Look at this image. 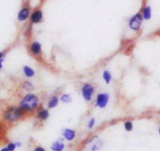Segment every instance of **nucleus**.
<instances>
[{
	"mask_svg": "<svg viewBox=\"0 0 160 151\" xmlns=\"http://www.w3.org/2000/svg\"><path fill=\"white\" fill-rule=\"evenodd\" d=\"M3 62L4 61H0V71L2 70V68H3Z\"/></svg>",
	"mask_w": 160,
	"mask_h": 151,
	"instance_id": "393cba45",
	"label": "nucleus"
},
{
	"mask_svg": "<svg viewBox=\"0 0 160 151\" xmlns=\"http://www.w3.org/2000/svg\"><path fill=\"white\" fill-rule=\"evenodd\" d=\"M64 149L65 144L64 143V138L55 140L50 146V149L52 151H64Z\"/></svg>",
	"mask_w": 160,
	"mask_h": 151,
	"instance_id": "f8f14e48",
	"label": "nucleus"
},
{
	"mask_svg": "<svg viewBox=\"0 0 160 151\" xmlns=\"http://www.w3.org/2000/svg\"><path fill=\"white\" fill-rule=\"evenodd\" d=\"M15 143H16V146H17V147H18V148L21 147V146H22V143H21V142H20V141L15 142Z\"/></svg>",
	"mask_w": 160,
	"mask_h": 151,
	"instance_id": "b1692460",
	"label": "nucleus"
},
{
	"mask_svg": "<svg viewBox=\"0 0 160 151\" xmlns=\"http://www.w3.org/2000/svg\"><path fill=\"white\" fill-rule=\"evenodd\" d=\"M60 102V97L57 95H53L49 98L47 102V108L49 109H53L56 108L59 105Z\"/></svg>",
	"mask_w": 160,
	"mask_h": 151,
	"instance_id": "ddd939ff",
	"label": "nucleus"
},
{
	"mask_svg": "<svg viewBox=\"0 0 160 151\" xmlns=\"http://www.w3.org/2000/svg\"><path fill=\"white\" fill-rule=\"evenodd\" d=\"M7 147L8 148V149L10 151H15V149L18 148V147H17L15 142H14V143H13V142H10V143H7Z\"/></svg>",
	"mask_w": 160,
	"mask_h": 151,
	"instance_id": "412c9836",
	"label": "nucleus"
},
{
	"mask_svg": "<svg viewBox=\"0 0 160 151\" xmlns=\"http://www.w3.org/2000/svg\"><path fill=\"white\" fill-rule=\"evenodd\" d=\"M144 21H150L152 17V9L150 5H144L141 11Z\"/></svg>",
	"mask_w": 160,
	"mask_h": 151,
	"instance_id": "4468645a",
	"label": "nucleus"
},
{
	"mask_svg": "<svg viewBox=\"0 0 160 151\" xmlns=\"http://www.w3.org/2000/svg\"><path fill=\"white\" fill-rule=\"evenodd\" d=\"M22 72L24 76L26 78H28V79H32V78H33L35 76V69L31 67V66L27 65L23 66Z\"/></svg>",
	"mask_w": 160,
	"mask_h": 151,
	"instance_id": "dca6fc26",
	"label": "nucleus"
},
{
	"mask_svg": "<svg viewBox=\"0 0 160 151\" xmlns=\"http://www.w3.org/2000/svg\"><path fill=\"white\" fill-rule=\"evenodd\" d=\"M62 136L64 139L67 140L68 142H72L76 137V132L75 130L68 128H65L62 130Z\"/></svg>",
	"mask_w": 160,
	"mask_h": 151,
	"instance_id": "9b49d317",
	"label": "nucleus"
},
{
	"mask_svg": "<svg viewBox=\"0 0 160 151\" xmlns=\"http://www.w3.org/2000/svg\"><path fill=\"white\" fill-rule=\"evenodd\" d=\"M43 11L42 9L35 8L32 11L29 18L31 24H38L43 21Z\"/></svg>",
	"mask_w": 160,
	"mask_h": 151,
	"instance_id": "6e6552de",
	"label": "nucleus"
},
{
	"mask_svg": "<svg viewBox=\"0 0 160 151\" xmlns=\"http://www.w3.org/2000/svg\"><path fill=\"white\" fill-rule=\"evenodd\" d=\"M60 101L63 103V104H70L72 102V95L70 94L64 93L61 95L60 97Z\"/></svg>",
	"mask_w": 160,
	"mask_h": 151,
	"instance_id": "a211bd4d",
	"label": "nucleus"
},
{
	"mask_svg": "<svg viewBox=\"0 0 160 151\" xmlns=\"http://www.w3.org/2000/svg\"><path fill=\"white\" fill-rule=\"evenodd\" d=\"M0 151H10L8 149V148L7 147V146H5V147H2V149H0Z\"/></svg>",
	"mask_w": 160,
	"mask_h": 151,
	"instance_id": "a878e982",
	"label": "nucleus"
},
{
	"mask_svg": "<svg viewBox=\"0 0 160 151\" xmlns=\"http://www.w3.org/2000/svg\"><path fill=\"white\" fill-rule=\"evenodd\" d=\"M80 91H81V95H82V98L87 102H90L93 99V97L94 95L95 91H96V88H95L93 84L87 82L82 84Z\"/></svg>",
	"mask_w": 160,
	"mask_h": 151,
	"instance_id": "20e7f679",
	"label": "nucleus"
},
{
	"mask_svg": "<svg viewBox=\"0 0 160 151\" xmlns=\"http://www.w3.org/2000/svg\"><path fill=\"white\" fill-rule=\"evenodd\" d=\"M158 134H159V135H160V127L158 128Z\"/></svg>",
	"mask_w": 160,
	"mask_h": 151,
	"instance_id": "bb28decb",
	"label": "nucleus"
},
{
	"mask_svg": "<svg viewBox=\"0 0 160 151\" xmlns=\"http://www.w3.org/2000/svg\"><path fill=\"white\" fill-rule=\"evenodd\" d=\"M103 141L98 136H93L87 142V149L90 151H99L102 148Z\"/></svg>",
	"mask_w": 160,
	"mask_h": 151,
	"instance_id": "423d86ee",
	"label": "nucleus"
},
{
	"mask_svg": "<svg viewBox=\"0 0 160 151\" xmlns=\"http://www.w3.org/2000/svg\"><path fill=\"white\" fill-rule=\"evenodd\" d=\"M95 124H96V118L95 117H91L90 120H89L88 123H87V128L89 130H91L94 128Z\"/></svg>",
	"mask_w": 160,
	"mask_h": 151,
	"instance_id": "aec40b11",
	"label": "nucleus"
},
{
	"mask_svg": "<svg viewBox=\"0 0 160 151\" xmlns=\"http://www.w3.org/2000/svg\"><path fill=\"white\" fill-rule=\"evenodd\" d=\"M26 112L20 106H9L2 112V120L8 124H14L25 116Z\"/></svg>",
	"mask_w": 160,
	"mask_h": 151,
	"instance_id": "f257e3e1",
	"label": "nucleus"
},
{
	"mask_svg": "<svg viewBox=\"0 0 160 151\" xmlns=\"http://www.w3.org/2000/svg\"><path fill=\"white\" fill-rule=\"evenodd\" d=\"M110 101V95L108 92H101L96 95L94 106L98 109H104L108 105Z\"/></svg>",
	"mask_w": 160,
	"mask_h": 151,
	"instance_id": "39448f33",
	"label": "nucleus"
},
{
	"mask_svg": "<svg viewBox=\"0 0 160 151\" xmlns=\"http://www.w3.org/2000/svg\"><path fill=\"white\" fill-rule=\"evenodd\" d=\"M36 112V118L40 121H46L50 117V109L44 107H38Z\"/></svg>",
	"mask_w": 160,
	"mask_h": 151,
	"instance_id": "9d476101",
	"label": "nucleus"
},
{
	"mask_svg": "<svg viewBox=\"0 0 160 151\" xmlns=\"http://www.w3.org/2000/svg\"><path fill=\"white\" fill-rule=\"evenodd\" d=\"M33 151H47V149L41 146H37L34 148Z\"/></svg>",
	"mask_w": 160,
	"mask_h": 151,
	"instance_id": "4be33fe9",
	"label": "nucleus"
},
{
	"mask_svg": "<svg viewBox=\"0 0 160 151\" xmlns=\"http://www.w3.org/2000/svg\"><path fill=\"white\" fill-rule=\"evenodd\" d=\"M6 54L4 51H0V61H5Z\"/></svg>",
	"mask_w": 160,
	"mask_h": 151,
	"instance_id": "5701e85b",
	"label": "nucleus"
},
{
	"mask_svg": "<svg viewBox=\"0 0 160 151\" xmlns=\"http://www.w3.org/2000/svg\"><path fill=\"white\" fill-rule=\"evenodd\" d=\"M29 51L34 56L39 57L42 52V46L41 43L37 40L32 41L29 44Z\"/></svg>",
	"mask_w": 160,
	"mask_h": 151,
	"instance_id": "1a4fd4ad",
	"label": "nucleus"
},
{
	"mask_svg": "<svg viewBox=\"0 0 160 151\" xmlns=\"http://www.w3.org/2000/svg\"><path fill=\"white\" fill-rule=\"evenodd\" d=\"M159 34H160V32H159Z\"/></svg>",
	"mask_w": 160,
	"mask_h": 151,
	"instance_id": "cd10ccee",
	"label": "nucleus"
},
{
	"mask_svg": "<svg viewBox=\"0 0 160 151\" xmlns=\"http://www.w3.org/2000/svg\"><path fill=\"white\" fill-rule=\"evenodd\" d=\"M124 128H125V130L127 131V132H132V131L133 130V122H132V121H130V120H128V121H126L125 122H124Z\"/></svg>",
	"mask_w": 160,
	"mask_h": 151,
	"instance_id": "6ab92c4d",
	"label": "nucleus"
},
{
	"mask_svg": "<svg viewBox=\"0 0 160 151\" xmlns=\"http://www.w3.org/2000/svg\"><path fill=\"white\" fill-rule=\"evenodd\" d=\"M143 22H144V18H143L141 11L138 12L129 18L128 27L133 32H138L141 29Z\"/></svg>",
	"mask_w": 160,
	"mask_h": 151,
	"instance_id": "7ed1b4c3",
	"label": "nucleus"
},
{
	"mask_svg": "<svg viewBox=\"0 0 160 151\" xmlns=\"http://www.w3.org/2000/svg\"><path fill=\"white\" fill-rule=\"evenodd\" d=\"M31 13H32V10H31V7H29L27 4H24L21 7V8L20 9L19 11L18 12V14H17V20H18V22L23 23L24 21H28L30 18Z\"/></svg>",
	"mask_w": 160,
	"mask_h": 151,
	"instance_id": "0eeeda50",
	"label": "nucleus"
},
{
	"mask_svg": "<svg viewBox=\"0 0 160 151\" xmlns=\"http://www.w3.org/2000/svg\"><path fill=\"white\" fill-rule=\"evenodd\" d=\"M40 98L34 93H27L20 100L19 106L25 111L26 113H31L38 109Z\"/></svg>",
	"mask_w": 160,
	"mask_h": 151,
	"instance_id": "f03ea898",
	"label": "nucleus"
},
{
	"mask_svg": "<svg viewBox=\"0 0 160 151\" xmlns=\"http://www.w3.org/2000/svg\"><path fill=\"white\" fill-rule=\"evenodd\" d=\"M102 79L106 84H109L112 81V72L108 69H104L102 72Z\"/></svg>",
	"mask_w": 160,
	"mask_h": 151,
	"instance_id": "f3484780",
	"label": "nucleus"
},
{
	"mask_svg": "<svg viewBox=\"0 0 160 151\" xmlns=\"http://www.w3.org/2000/svg\"><path fill=\"white\" fill-rule=\"evenodd\" d=\"M21 88L27 93H32L35 91V85L30 81H24L21 83Z\"/></svg>",
	"mask_w": 160,
	"mask_h": 151,
	"instance_id": "2eb2a0df",
	"label": "nucleus"
}]
</instances>
